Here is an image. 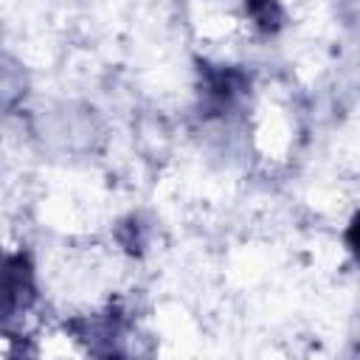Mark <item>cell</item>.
<instances>
[{"label": "cell", "instance_id": "6da1fadb", "mask_svg": "<svg viewBox=\"0 0 360 360\" xmlns=\"http://www.w3.org/2000/svg\"><path fill=\"white\" fill-rule=\"evenodd\" d=\"M37 298L34 270L25 253H0V323L22 315Z\"/></svg>", "mask_w": 360, "mask_h": 360}, {"label": "cell", "instance_id": "7a4b0ae2", "mask_svg": "<svg viewBox=\"0 0 360 360\" xmlns=\"http://www.w3.org/2000/svg\"><path fill=\"white\" fill-rule=\"evenodd\" d=\"M248 76L239 68L228 65H202L200 68V107L208 115H225L248 93Z\"/></svg>", "mask_w": 360, "mask_h": 360}, {"label": "cell", "instance_id": "3957f363", "mask_svg": "<svg viewBox=\"0 0 360 360\" xmlns=\"http://www.w3.org/2000/svg\"><path fill=\"white\" fill-rule=\"evenodd\" d=\"M245 8L250 14V20L262 28V31H276L284 20L281 14V0H245Z\"/></svg>", "mask_w": 360, "mask_h": 360}]
</instances>
